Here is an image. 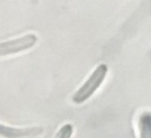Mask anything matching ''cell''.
<instances>
[{"instance_id":"1","label":"cell","mask_w":151,"mask_h":138,"mask_svg":"<svg viewBox=\"0 0 151 138\" xmlns=\"http://www.w3.org/2000/svg\"><path fill=\"white\" fill-rule=\"evenodd\" d=\"M108 74V66L105 63L99 64L89 75L88 79L73 93L72 100L74 104L81 105L88 100L102 86Z\"/></svg>"},{"instance_id":"2","label":"cell","mask_w":151,"mask_h":138,"mask_svg":"<svg viewBox=\"0 0 151 138\" xmlns=\"http://www.w3.org/2000/svg\"><path fill=\"white\" fill-rule=\"evenodd\" d=\"M37 42V36L34 33H27L21 37L4 41L0 44V55H15L30 49Z\"/></svg>"},{"instance_id":"3","label":"cell","mask_w":151,"mask_h":138,"mask_svg":"<svg viewBox=\"0 0 151 138\" xmlns=\"http://www.w3.org/2000/svg\"><path fill=\"white\" fill-rule=\"evenodd\" d=\"M43 133L42 127L13 128L1 124L0 134L3 138H37Z\"/></svg>"},{"instance_id":"4","label":"cell","mask_w":151,"mask_h":138,"mask_svg":"<svg viewBox=\"0 0 151 138\" xmlns=\"http://www.w3.org/2000/svg\"><path fill=\"white\" fill-rule=\"evenodd\" d=\"M139 138H151V111L142 112L137 118Z\"/></svg>"},{"instance_id":"5","label":"cell","mask_w":151,"mask_h":138,"mask_svg":"<svg viewBox=\"0 0 151 138\" xmlns=\"http://www.w3.org/2000/svg\"><path fill=\"white\" fill-rule=\"evenodd\" d=\"M73 130V126L71 123H65L58 129L53 138H72Z\"/></svg>"}]
</instances>
